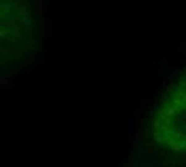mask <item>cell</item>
I'll return each mask as SVG.
<instances>
[{
  "label": "cell",
  "instance_id": "1",
  "mask_svg": "<svg viewBox=\"0 0 186 167\" xmlns=\"http://www.w3.org/2000/svg\"><path fill=\"white\" fill-rule=\"evenodd\" d=\"M143 137L160 162L186 167V68L151 106Z\"/></svg>",
  "mask_w": 186,
  "mask_h": 167
}]
</instances>
